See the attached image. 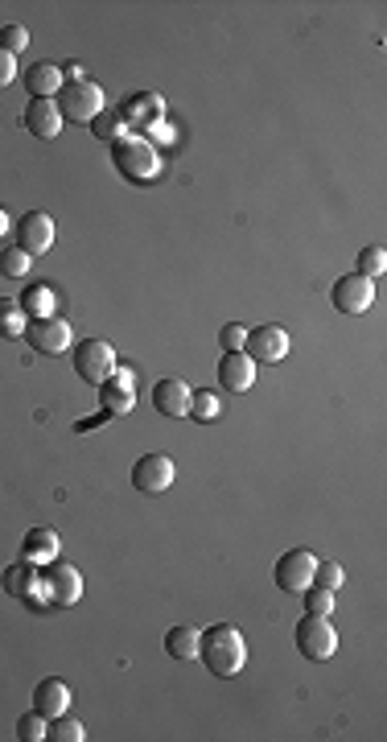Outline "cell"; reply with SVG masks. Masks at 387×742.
<instances>
[{
  "label": "cell",
  "instance_id": "cell-2",
  "mask_svg": "<svg viewBox=\"0 0 387 742\" xmlns=\"http://www.w3.org/2000/svg\"><path fill=\"white\" fill-rule=\"evenodd\" d=\"M112 165L128 182H153L161 174V157L145 137H120L112 141Z\"/></svg>",
  "mask_w": 387,
  "mask_h": 742
},
{
  "label": "cell",
  "instance_id": "cell-31",
  "mask_svg": "<svg viewBox=\"0 0 387 742\" xmlns=\"http://www.w3.org/2000/svg\"><path fill=\"white\" fill-rule=\"evenodd\" d=\"M383 268H387V252H383V248H363V252H359V273H363V277L375 281V277H383Z\"/></svg>",
  "mask_w": 387,
  "mask_h": 742
},
{
  "label": "cell",
  "instance_id": "cell-13",
  "mask_svg": "<svg viewBox=\"0 0 387 742\" xmlns=\"http://www.w3.org/2000/svg\"><path fill=\"white\" fill-rule=\"evenodd\" d=\"M29 343L38 347L42 355H62L70 343H75V334H70V322H62V318H33V326H29Z\"/></svg>",
  "mask_w": 387,
  "mask_h": 742
},
{
  "label": "cell",
  "instance_id": "cell-5",
  "mask_svg": "<svg viewBox=\"0 0 387 742\" xmlns=\"http://www.w3.org/2000/svg\"><path fill=\"white\" fill-rule=\"evenodd\" d=\"M58 112L62 120H75V124H91L103 112V91L95 83H62V99H58Z\"/></svg>",
  "mask_w": 387,
  "mask_h": 742
},
{
  "label": "cell",
  "instance_id": "cell-35",
  "mask_svg": "<svg viewBox=\"0 0 387 742\" xmlns=\"http://www.w3.org/2000/svg\"><path fill=\"white\" fill-rule=\"evenodd\" d=\"M17 79V58L9 50H0V87H9Z\"/></svg>",
  "mask_w": 387,
  "mask_h": 742
},
{
  "label": "cell",
  "instance_id": "cell-32",
  "mask_svg": "<svg viewBox=\"0 0 387 742\" xmlns=\"http://www.w3.org/2000/svg\"><path fill=\"white\" fill-rule=\"evenodd\" d=\"M190 413H194L198 421H215V417H219V396H215V392L190 396Z\"/></svg>",
  "mask_w": 387,
  "mask_h": 742
},
{
  "label": "cell",
  "instance_id": "cell-4",
  "mask_svg": "<svg viewBox=\"0 0 387 742\" xmlns=\"http://www.w3.org/2000/svg\"><path fill=\"white\" fill-rule=\"evenodd\" d=\"M75 371H79L83 384L99 388V384L116 371V351H112V343H108V339H83V343L75 347Z\"/></svg>",
  "mask_w": 387,
  "mask_h": 742
},
{
  "label": "cell",
  "instance_id": "cell-27",
  "mask_svg": "<svg viewBox=\"0 0 387 742\" xmlns=\"http://www.w3.org/2000/svg\"><path fill=\"white\" fill-rule=\"evenodd\" d=\"M29 264H33V256L21 252L17 244H13V248H0V273H5V277H25Z\"/></svg>",
  "mask_w": 387,
  "mask_h": 742
},
{
  "label": "cell",
  "instance_id": "cell-26",
  "mask_svg": "<svg viewBox=\"0 0 387 742\" xmlns=\"http://www.w3.org/2000/svg\"><path fill=\"white\" fill-rule=\"evenodd\" d=\"M91 128H95V137H99V141H120V137H124V116L103 108V112L91 120Z\"/></svg>",
  "mask_w": 387,
  "mask_h": 742
},
{
  "label": "cell",
  "instance_id": "cell-29",
  "mask_svg": "<svg viewBox=\"0 0 387 742\" xmlns=\"http://www.w3.org/2000/svg\"><path fill=\"white\" fill-rule=\"evenodd\" d=\"M305 611L309 615H330L334 611V590H322V586H305Z\"/></svg>",
  "mask_w": 387,
  "mask_h": 742
},
{
  "label": "cell",
  "instance_id": "cell-25",
  "mask_svg": "<svg viewBox=\"0 0 387 742\" xmlns=\"http://www.w3.org/2000/svg\"><path fill=\"white\" fill-rule=\"evenodd\" d=\"M46 738H54V742H83V738H87V730H83V722H79V718L58 714V718H54V726L46 730Z\"/></svg>",
  "mask_w": 387,
  "mask_h": 742
},
{
  "label": "cell",
  "instance_id": "cell-30",
  "mask_svg": "<svg viewBox=\"0 0 387 742\" xmlns=\"http://www.w3.org/2000/svg\"><path fill=\"white\" fill-rule=\"evenodd\" d=\"M342 582H346L342 565H334V561H318V569H313V586H322V590H338Z\"/></svg>",
  "mask_w": 387,
  "mask_h": 742
},
{
  "label": "cell",
  "instance_id": "cell-24",
  "mask_svg": "<svg viewBox=\"0 0 387 742\" xmlns=\"http://www.w3.org/2000/svg\"><path fill=\"white\" fill-rule=\"evenodd\" d=\"M0 334H5V339H21L25 334V310L17 301H0Z\"/></svg>",
  "mask_w": 387,
  "mask_h": 742
},
{
  "label": "cell",
  "instance_id": "cell-19",
  "mask_svg": "<svg viewBox=\"0 0 387 742\" xmlns=\"http://www.w3.org/2000/svg\"><path fill=\"white\" fill-rule=\"evenodd\" d=\"M190 388L182 380H161L153 388V404H157V413L161 417H190Z\"/></svg>",
  "mask_w": 387,
  "mask_h": 742
},
{
  "label": "cell",
  "instance_id": "cell-14",
  "mask_svg": "<svg viewBox=\"0 0 387 742\" xmlns=\"http://www.w3.org/2000/svg\"><path fill=\"white\" fill-rule=\"evenodd\" d=\"M120 116H124V124H132V128H145V132H153V128L165 120V99H161V95H153V91L128 95V99H124V108H120Z\"/></svg>",
  "mask_w": 387,
  "mask_h": 742
},
{
  "label": "cell",
  "instance_id": "cell-23",
  "mask_svg": "<svg viewBox=\"0 0 387 742\" xmlns=\"http://www.w3.org/2000/svg\"><path fill=\"white\" fill-rule=\"evenodd\" d=\"M17 306H21L25 314H33V318H50V310H54V293H50L46 285H33V289H25V297L17 301Z\"/></svg>",
  "mask_w": 387,
  "mask_h": 742
},
{
  "label": "cell",
  "instance_id": "cell-6",
  "mask_svg": "<svg viewBox=\"0 0 387 742\" xmlns=\"http://www.w3.org/2000/svg\"><path fill=\"white\" fill-rule=\"evenodd\" d=\"M330 301H334L342 314H367V310L375 306V281L363 277V273H350V277L334 281Z\"/></svg>",
  "mask_w": 387,
  "mask_h": 742
},
{
  "label": "cell",
  "instance_id": "cell-36",
  "mask_svg": "<svg viewBox=\"0 0 387 742\" xmlns=\"http://www.w3.org/2000/svg\"><path fill=\"white\" fill-rule=\"evenodd\" d=\"M9 231V215H5V207H0V235Z\"/></svg>",
  "mask_w": 387,
  "mask_h": 742
},
{
  "label": "cell",
  "instance_id": "cell-22",
  "mask_svg": "<svg viewBox=\"0 0 387 742\" xmlns=\"http://www.w3.org/2000/svg\"><path fill=\"white\" fill-rule=\"evenodd\" d=\"M198 639H202L198 627H169L165 631V652L173 660H198Z\"/></svg>",
  "mask_w": 387,
  "mask_h": 742
},
{
  "label": "cell",
  "instance_id": "cell-21",
  "mask_svg": "<svg viewBox=\"0 0 387 742\" xmlns=\"http://www.w3.org/2000/svg\"><path fill=\"white\" fill-rule=\"evenodd\" d=\"M25 561H33V565H50L54 557H58V532L54 528H33L29 536H25Z\"/></svg>",
  "mask_w": 387,
  "mask_h": 742
},
{
  "label": "cell",
  "instance_id": "cell-8",
  "mask_svg": "<svg viewBox=\"0 0 387 742\" xmlns=\"http://www.w3.org/2000/svg\"><path fill=\"white\" fill-rule=\"evenodd\" d=\"M313 569H318V557L309 549H293L276 561V586L285 594H301L305 586H313Z\"/></svg>",
  "mask_w": 387,
  "mask_h": 742
},
{
  "label": "cell",
  "instance_id": "cell-7",
  "mask_svg": "<svg viewBox=\"0 0 387 742\" xmlns=\"http://www.w3.org/2000/svg\"><path fill=\"white\" fill-rule=\"evenodd\" d=\"M243 355H248L252 363H280L289 355V330L285 326H256V330H248Z\"/></svg>",
  "mask_w": 387,
  "mask_h": 742
},
{
  "label": "cell",
  "instance_id": "cell-16",
  "mask_svg": "<svg viewBox=\"0 0 387 742\" xmlns=\"http://www.w3.org/2000/svg\"><path fill=\"white\" fill-rule=\"evenodd\" d=\"M0 590H5L9 598H38L42 594V569L33 561H21V565H9L5 578H0Z\"/></svg>",
  "mask_w": 387,
  "mask_h": 742
},
{
  "label": "cell",
  "instance_id": "cell-1",
  "mask_svg": "<svg viewBox=\"0 0 387 742\" xmlns=\"http://www.w3.org/2000/svg\"><path fill=\"white\" fill-rule=\"evenodd\" d=\"M198 656L202 664L215 672V677H239L243 664H248V644H243V631L231 627V623H215L206 627L202 639H198Z\"/></svg>",
  "mask_w": 387,
  "mask_h": 742
},
{
  "label": "cell",
  "instance_id": "cell-11",
  "mask_svg": "<svg viewBox=\"0 0 387 742\" xmlns=\"http://www.w3.org/2000/svg\"><path fill=\"white\" fill-rule=\"evenodd\" d=\"M99 400H103V413L108 417H120L136 404V376L128 367H116L108 380L99 384Z\"/></svg>",
  "mask_w": 387,
  "mask_h": 742
},
{
  "label": "cell",
  "instance_id": "cell-17",
  "mask_svg": "<svg viewBox=\"0 0 387 742\" xmlns=\"http://www.w3.org/2000/svg\"><path fill=\"white\" fill-rule=\"evenodd\" d=\"M219 384L227 392H248L256 384V363L243 355V351H227L223 363H219Z\"/></svg>",
  "mask_w": 387,
  "mask_h": 742
},
{
  "label": "cell",
  "instance_id": "cell-15",
  "mask_svg": "<svg viewBox=\"0 0 387 742\" xmlns=\"http://www.w3.org/2000/svg\"><path fill=\"white\" fill-rule=\"evenodd\" d=\"M25 128H29L38 141H54L58 132H62V112H58L54 99H29V108H25Z\"/></svg>",
  "mask_w": 387,
  "mask_h": 742
},
{
  "label": "cell",
  "instance_id": "cell-33",
  "mask_svg": "<svg viewBox=\"0 0 387 742\" xmlns=\"http://www.w3.org/2000/svg\"><path fill=\"white\" fill-rule=\"evenodd\" d=\"M25 46H29V33H25L21 25H5V29H0V50L17 54V50H25Z\"/></svg>",
  "mask_w": 387,
  "mask_h": 742
},
{
  "label": "cell",
  "instance_id": "cell-34",
  "mask_svg": "<svg viewBox=\"0 0 387 742\" xmlns=\"http://www.w3.org/2000/svg\"><path fill=\"white\" fill-rule=\"evenodd\" d=\"M219 343L227 347V351H243V343H248V330H243V326H223V334H219Z\"/></svg>",
  "mask_w": 387,
  "mask_h": 742
},
{
  "label": "cell",
  "instance_id": "cell-3",
  "mask_svg": "<svg viewBox=\"0 0 387 742\" xmlns=\"http://www.w3.org/2000/svg\"><path fill=\"white\" fill-rule=\"evenodd\" d=\"M293 635H297V652L313 664H322L338 652V631L330 627V615H305Z\"/></svg>",
  "mask_w": 387,
  "mask_h": 742
},
{
  "label": "cell",
  "instance_id": "cell-9",
  "mask_svg": "<svg viewBox=\"0 0 387 742\" xmlns=\"http://www.w3.org/2000/svg\"><path fill=\"white\" fill-rule=\"evenodd\" d=\"M173 475H178L173 458H165V454H145V458H136V466H132V487L145 491V495H161V491L173 483Z\"/></svg>",
  "mask_w": 387,
  "mask_h": 742
},
{
  "label": "cell",
  "instance_id": "cell-28",
  "mask_svg": "<svg viewBox=\"0 0 387 742\" xmlns=\"http://www.w3.org/2000/svg\"><path fill=\"white\" fill-rule=\"evenodd\" d=\"M46 714H38V710H29V714H21V722H17V738L21 742H42L46 738Z\"/></svg>",
  "mask_w": 387,
  "mask_h": 742
},
{
  "label": "cell",
  "instance_id": "cell-12",
  "mask_svg": "<svg viewBox=\"0 0 387 742\" xmlns=\"http://www.w3.org/2000/svg\"><path fill=\"white\" fill-rule=\"evenodd\" d=\"M50 244H54V219L50 215L29 211V215L17 219V248L21 252L42 256V252H50Z\"/></svg>",
  "mask_w": 387,
  "mask_h": 742
},
{
  "label": "cell",
  "instance_id": "cell-10",
  "mask_svg": "<svg viewBox=\"0 0 387 742\" xmlns=\"http://www.w3.org/2000/svg\"><path fill=\"white\" fill-rule=\"evenodd\" d=\"M42 594L54 602V606H75L83 598V578L75 565H50L42 569Z\"/></svg>",
  "mask_w": 387,
  "mask_h": 742
},
{
  "label": "cell",
  "instance_id": "cell-20",
  "mask_svg": "<svg viewBox=\"0 0 387 742\" xmlns=\"http://www.w3.org/2000/svg\"><path fill=\"white\" fill-rule=\"evenodd\" d=\"M25 87H29V99H50L54 91H62V66L54 62H38L25 71Z\"/></svg>",
  "mask_w": 387,
  "mask_h": 742
},
{
  "label": "cell",
  "instance_id": "cell-18",
  "mask_svg": "<svg viewBox=\"0 0 387 742\" xmlns=\"http://www.w3.org/2000/svg\"><path fill=\"white\" fill-rule=\"evenodd\" d=\"M33 710L46 714V718L66 714V710H70V685H66V681H58V677L38 681V685H33Z\"/></svg>",
  "mask_w": 387,
  "mask_h": 742
}]
</instances>
